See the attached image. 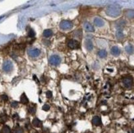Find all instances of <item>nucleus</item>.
<instances>
[{
	"instance_id": "obj_4",
	"label": "nucleus",
	"mask_w": 134,
	"mask_h": 133,
	"mask_svg": "<svg viewBox=\"0 0 134 133\" xmlns=\"http://www.w3.org/2000/svg\"><path fill=\"white\" fill-rule=\"evenodd\" d=\"M73 26V24H72V22H69V21H62L59 24V27L61 30H63V31H67V30H70L72 29V27Z\"/></svg>"
},
{
	"instance_id": "obj_23",
	"label": "nucleus",
	"mask_w": 134,
	"mask_h": 133,
	"mask_svg": "<svg viewBox=\"0 0 134 133\" xmlns=\"http://www.w3.org/2000/svg\"><path fill=\"white\" fill-rule=\"evenodd\" d=\"M8 120V117L5 114H1L0 115V123H4Z\"/></svg>"
},
{
	"instance_id": "obj_26",
	"label": "nucleus",
	"mask_w": 134,
	"mask_h": 133,
	"mask_svg": "<svg viewBox=\"0 0 134 133\" xmlns=\"http://www.w3.org/2000/svg\"><path fill=\"white\" fill-rule=\"evenodd\" d=\"M49 109H50V107H49V104H44V105L42 107V109H43L44 111H48Z\"/></svg>"
},
{
	"instance_id": "obj_25",
	"label": "nucleus",
	"mask_w": 134,
	"mask_h": 133,
	"mask_svg": "<svg viewBox=\"0 0 134 133\" xmlns=\"http://www.w3.org/2000/svg\"><path fill=\"white\" fill-rule=\"evenodd\" d=\"M35 36H36V33H35V31H33L32 29H30L29 32H28V36L30 37V38H34Z\"/></svg>"
},
{
	"instance_id": "obj_21",
	"label": "nucleus",
	"mask_w": 134,
	"mask_h": 133,
	"mask_svg": "<svg viewBox=\"0 0 134 133\" xmlns=\"http://www.w3.org/2000/svg\"><path fill=\"white\" fill-rule=\"evenodd\" d=\"M12 133H23V129L21 127H19V126H17V127L14 128Z\"/></svg>"
},
{
	"instance_id": "obj_22",
	"label": "nucleus",
	"mask_w": 134,
	"mask_h": 133,
	"mask_svg": "<svg viewBox=\"0 0 134 133\" xmlns=\"http://www.w3.org/2000/svg\"><path fill=\"white\" fill-rule=\"evenodd\" d=\"M2 132L3 133H11V129H10V127H8V126H3V129H2Z\"/></svg>"
},
{
	"instance_id": "obj_15",
	"label": "nucleus",
	"mask_w": 134,
	"mask_h": 133,
	"mask_svg": "<svg viewBox=\"0 0 134 133\" xmlns=\"http://www.w3.org/2000/svg\"><path fill=\"white\" fill-rule=\"evenodd\" d=\"M125 25H126V22L124 20H119V22H117L116 23V26L119 28V30H121V28L125 26Z\"/></svg>"
},
{
	"instance_id": "obj_18",
	"label": "nucleus",
	"mask_w": 134,
	"mask_h": 133,
	"mask_svg": "<svg viewBox=\"0 0 134 133\" xmlns=\"http://www.w3.org/2000/svg\"><path fill=\"white\" fill-rule=\"evenodd\" d=\"M98 55H99V57L101 58H106L107 57V52H106V50H105V49L100 50L98 52Z\"/></svg>"
},
{
	"instance_id": "obj_6",
	"label": "nucleus",
	"mask_w": 134,
	"mask_h": 133,
	"mask_svg": "<svg viewBox=\"0 0 134 133\" xmlns=\"http://www.w3.org/2000/svg\"><path fill=\"white\" fill-rule=\"evenodd\" d=\"M133 79L131 76H126L123 79V84L124 85V87L126 88H130L133 85Z\"/></svg>"
},
{
	"instance_id": "obj_2",
	"label": "nucleus",
	"mask_w": 134,
	"mask_h": 133,
	"mask_svg": "<svg viewBox=\"0 0 134 133\" xmlns=\"http://www.w3.org/2000/svg\"><path fill=\"white\" fill-rule=\"evenodd\" d=\"M49 62L52 66H58L61 62V58L58 55H52L49 57Z\"/></svg>"
},
{
	"instance_id": "obj_12",
	"label": "nucleus",
	"mask_w": 134,
	"mask_h": 133,
	"mask_svg": "<svg viewBox=\"0 0 134 133\" xmlns=\"http://www.w3.org/2000/svg\"><path fill=\"white\" fill-rule=\"evenodd\" d=\"M92 123H93V125H95V126L101 125V118L98 116L94 117L93 119H92Z\"/></svg>"
},
{
	"instance_id": "obj_14",
	"label": "nucleus",
	"mask_w": 134,
	"mask_h": 133,
	"mask_svg": "<svg viewBox=\"0 0 134 133\" xmlns=\"http://www.w3.org/2000/svg\"><path fill=\"white\" fill-rule=\"evenodd\" d=\"M32 124L33 126H35V127H41V125H42V122H41V121L39 119V118H34L32 121Z\"/></svg>"
},
{
	"instance_id": "obj_30",
	"label": "nucleus",
	"mask_w": 134,
	"mask_h": 133,
	"mask_svg": "<svg viewBox=\"0 0 134 133\" xmlns=\"http://www.w3.org/2000/svg\"><path fill=\"white\" fill-rule=\"evenodd\" d=\"M33 78H34V80L36 81L37 83H39V81H38V79L36 78V76H33Z\"/></svg>"
},
{
	"instance_id": "obj_1",
	"label": "nucleus",
	"mask_w": 134,
	"mask_h": 133,
	"mask_svg": "<svg viewBox=\"0 0 134 133\" xmlns=\"http://www.w3.org/2000/svg\"><path fill=\"white\" fill-rule=\"evenodd\" d=\"M105 12L108 16L111 17H117L121 14V8L117 4H112V5H109L107 7Z\"/></svg>"
},
{
	"instance_id": "obj_20",
	"label": "nucleus",
	"mask_w": 134,
	"mask_h": 133,
	"mask_svg": "<svg viewBox=\"0 0 134 133\" xmlns=\"http://www.w3.org/2000/svg\"><path fill=\"white\" fill-rule=\"evenodd\" d=\"M126 17L128 18H134V10H128L126 12Z\"/></svg>"
},
{
	"instance_id": "obj_33",
	"label": "nucleus",
	"mask_w": 134,
	"mask_h": 133,
	"mask_svg": "<svg viewBox=\"0 0 134 133\" xmlns=\"http://www.w3.org/2000/svg\"><path fill=\"white\" fill-rule=\"evenodd\" d=\"M0 133H1V132H0Z\"/></svg>"
},
{
	"instance_id": "obj_8",
	"label": "nucleus",
	"mask_w": 134,
	"mask_h": 133,
	"mask_svg": "<svg viewBox=\"0 0 134 133\" xmlns=\"http://www.w3.org/2000/svg\"><path fill=\"white\" fill-rule=\"evenodd\" d=\"M94 24H95L96 26H98V27H102V26H104L105 25V22H104V20L102 19V18H100V17H95V19H94Z\"/></svg>"
},
{
	"instance_id": "obj_17",
	"label": "nucleus",
	"mask_w": 134,
	"mask_h": 133,
	"mask_svg": "<svg viewBox=\"0 0 134 133\" xmlns=\"http://www.w3.org/2000/svg\"><path fill=\"white\" fill-rule=\"evenodd\" d=\"M21 103H22L23 104H27L29 103V99H28L26 94H22V96H21Z\"/></svg>"
},
{
	"instance_id": "obj_28",
	"label": "nucleus",
	"mask_w": 134,
	"mask_h": 133,
	"mask_svg": "<svg viewBox=\"0 0 134 133\" xmlns=\"http://www.w3.org/2000/svg\"><path fill=\"white\" fill-rule=\"evenodd\" d=\"M1 98H2V99L4 100V101H8V97L6 95H3L1 96Z\"/></svg>"
},
{
	"instance_id": "obj_3",
	"label": "nucleus",
	"mask_w": 134,
	"mask_h": 133,
	"mask_svg": "<svg viewBox=\"0 0 134 133\" xmlns=\"http://www.w3.org/2000/svg\"><path fill=\"white\" fill-rule=\"evenodd\" d=\"M13 69V64L10 60H6V61L3 62V70L4 72L6 73H8V72H11L12 70Z\"/></svg>"
},
{
	"instance_id": "obj_19",
	"label": "nucleus",
	"mask_w": 134,
	"mask_h": 133,
	"mask_svg": "<svg viewBox=\"0 0 134 133\" xmlns=\"http://www.w3.org/2000/svg\"><path fill=\"white\" fill-rule=\"evenodd\" d=\"M123 36H124V35H123V32L122 30H117V31H116V37L118 38L119 39H122L123 38Z\"/></svg>"
},
{
	"instance_id": "obj_24",
	"label": "nucleus",
	"mask_w": 134,
	"mask_h": 133,
	"mask_svg": "<svg viewBox=\"0 0 134 133\" xmlns=\"http://www.w3.org/2000/svg\"><path fill=\"white\" fill-rule=\"evenodd\" d=\"M36 106H30L29 108H28V111H29V113L30 114H34L35 113H36Z\"/></svg>"
},
{
	"instance_id": "obj_32",
	"label": "nucleus",
	"mask_w": 134,
	"mask_h": 133,
	"mask_svg": "<svg viewBox=\"0 0 134 133\" xmlns=\"http://www.w3.org/2000/svg\"><path fill=\"white\" fill-rule=\"evenodd\" d=\"M2 17H0V19H1V18H2Z\"/></svg>"
},
{
	"instance_id": "obj_27",
	"label": "nucleus",
	"mask_w": 134,
	"mask_h": 133,
	"mask_svg": "<svg viewBox=\"0 0 134 133\" xmlns=\"http://www.w3.org/2000/svg\"><path fill=\"white\" fill-rule=\"evenodd\" d=\"M11 106L13 107V108H16V107L18 106V103L16 101H13V103L11 104Z\"/></svg>"
},
{
	"instance_id": "obj_16",
	"label": "nucleus",
	"mask_w": 134,
	"mask_h": 133,
	"mask_svg": "<svg viewBox=\"0 0 134 133\" xmlns=\"http://www.w3.org/2000/svg\"><path fill=\"white\" fill-rule=\"evenodd\" d=\"M43 36L45 37V38H49L50 36H53V31L49 29L45 30V31H44V32H43Z\"/></svg>"
},
{
	"instance_id": "obj_5",
	"label": "nucleus",
	"mask_w": 134,
	"mask_h": 133,
	"mask_svg": "<svg viewBox=\"0 0 134 133\" xmlns=\"http://www.w3.org/2000/svg\"><path fill=\"white\" fill-rule=\"evenodd\" d=\"M27 54L30 56V58H36L40 54V50L39 48H29L27 50Z\"/></svg>"
},
{
	"instance_id": "obj_11",
	"label": "nucleus",
	"mask_w": 134,
	"mask_h": 133,
	"mask_svg": "<svg viewBox=\"0 0 134 133\" xmlns=\"http://www.w3.org/2000/svg\"><path fill=\"white\" fill-rule=\"evenodd\" d=\"M85 47L88 51H91L93 49V43L91 39H86L85 41Z\"/></svg>"
},
{
	"instance_id": "obj_31",
	"label": "nucleus",
	"mask_w": 134,
	"mask_h": 133,
	"mask_svg": "<svg viewBox=\"0 0 134 133\" xmlns=\"http://www.w3.org/2000/svg\"><path fill=\"white\" fill-rule=\"evenodd\" d=\"M133 133H134V128H133Z\"/></svg>"
},
{
	"instance_id": "obj_29",
	"label": "nucleus",
	"mask_w": 134,
	"mask_h": 133,
	"mask_svg": "<svg viewBox=\"0 0 134 133\" xmlns=\"http://www.w3.org/2000/svg\"><path fill=\"white\" fill-rule=\"evenodd\" d=\"M46 95H47V97L48 98H52V92L51 91H47L46 92Z\"/></svg>"
},
{
	"instance_id": "obj_9",
	"label": "nucleus",
	"mask_w": 134,
	"mask_h": 133,
	"mask_svg": "<svg viewBox=\"0 0 134 133\" xmlns=\"http://www.w3.org/2000/svg\"><path fill=\"white\" fill-rule=\"evenodd\" d=\"M84 29H85V31L87 32H93L95 31L93 25H91L90 22H87L84 23Z\"/></svg>"
},
{
	"instance_id": "obj_7",
	"label": "nucleus",
	"mask_w": 134,
	"mask_h": 133,
	"mask_svg": "<svg viewBox=\"0 0 134 133\" xmlns=\"http://www.w3.org/2000/svg\"><path fill=\"white\" fill-rule=\"evenodd\" d=\"M67 46L70 48H72V49H74V48H78L80 47V44L78 41L75 40V39H70L67 42Z\"/></svg>"
},
{
	"instance_id": "obj_13",
	"label": "nucleus",
	"mask_w": 134,
	"mask_h": 133,
	"mask_svg": "<svg viewBox=\"0 0 134 133\" xmlns=\"http://www.w3.org/2000/svg\"><path fill=\"white\" fill-rule=\"evenodd\" d=\"M125 51L128 53V54H133V53H134L133 45H132V44H128V45L125 47Z\"/></svg>"
},
{
	"instance_id": "obj_10",
	"label": "nucleus",
	"mask_w": 134,
	"mask_h": 133,
	"mask_svg": "<svg viewBox=\"0 0 134 133\" xmlns=\"http://www.w3.org/2000/svg\"><path fill=\"white\" fill-rule=\"evenodd\" d=\"M110 52H111V53L114 56H118V55L120 54L121 50H120V48H119V47H117V46H114V47L111 48Z\"/></svg>"
}]
</instances>
